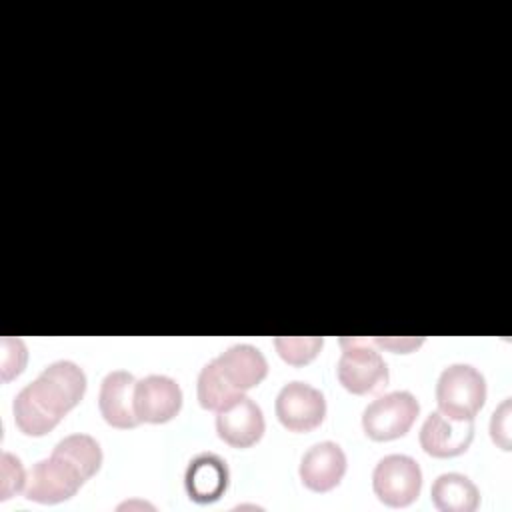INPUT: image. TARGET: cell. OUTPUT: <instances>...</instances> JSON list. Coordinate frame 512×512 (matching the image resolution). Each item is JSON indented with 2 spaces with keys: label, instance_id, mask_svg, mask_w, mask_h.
<instances>
[{
  "label": "cell",
  "instance_id": "1",
  "mask_svg": "<svg viewBox=\"0 0 512 512\" xmlns=\"http://www.w3.org/2000/svg\"><path fill=\"white\" fill-rule=\"evenodd\" d=\"M84 392V370L70 360H56L16 394L14 424L26 436H44L82 400Z\"/></svg>",
  "mask_w": 512,
  "mask_h": 512
},
{
  "label": "cell",
  "instance_id": "2",
  "mask_svg": "<svg viewBox=\"0 0 512 512\" xmlns=\"http://www.w3.org/2000/svg\"><path fill=\"white\" fill-rule=\"evenodd\" d=\"M86 480H90L86 472L68 454L54 448L48 458L32 466L24 496L40 504H58L72 498Z\"/></svg>",
  "mask_w": 512,
  "mask_h": 512
},
{
  "label": "cell",
  "instance_id": "3",
  "mask_svg": "<svg viewBox=\"0 0 512 512\" xmlns=\"http://www.w3.org/2000/svg\"><path fill=\"white\" fill-rule=\"evenodd\" d=\"M486 402V380L470 364L446 366L436 382V404L454 420H474Z\"/></svg>",
  "mask_w": 512,
  "mask_h": 512
},
{
  "label": "cell",
  "instance_id": "4",
  "mask_svg": "<svg viewBox=\"0 0 512 512\" xmlns=\"http://www.w3.org/2000/svg\"><path fill=\"white\" fill-rule=\"evenodd\" d=\"M342 354L336 364L338 382L352 394L364 396L388 384V366L370 340L342 338Z\"/></svg>",
  "mask_w": 512,
  "mask_h": 512
},
{
  "label": "cell",
  "instance_id": "5",
  "mask_svg": "<svg viewBox=\"0 0 512 512\" xmlns=\"http://www.w3.org/2000/svg\"><path fill=\"white\" fill-rule=\"evenodd\" d=\"M418 412V400L406 390L378 396L362 412L364 434L374 442L402 438L412 428Z\"/></svg>",
  "mask_w": 512,
  "mask_h": 512
},
{
  "label": "cell",
  "instance_id": "6",
  "mask_svg": "<svg viewBox=\"0 0 512 512\" xmlns=\"http://www.w3.org/2000/svg\"><path fill=\"white\" fill-rule=\"evenodd\" d=\"M420 464L406 454H388L378 460L372 472V490L390 508H404L420 496Z\"/></svg>",
  "mask_w": 512,
  "mask_h": 512
},
{
  "label": "cell",
  "instance_id": "7",
  "mask_svg": "<svg viewBox=\"0 0 512 512\" xmlns=\"http://www.w3.org/2000/svg\"><path fill=\"white\" fill-rule=\"evenodd\" d=\"M280 424L290 432H312L326 416L324 394L300 380L288 382L280 388L274 404Z\"/></svg>",
  "mask_w": 512,
  "mask_h": 512
},
{
  "label": "cell",
  "instance_id": "8",
  "mask_svg": "<svg viewBox=\"0 0 512 512\" xmlns=\"http://www.w3.org/2000/svg\"><path fill=\"white\" fill-rule=\"evenodd\" d=\"M266 430L262 408L244 392L216 412V432L232 448L254 446Z\"/></svg>",
  "mask_w": 512,
  "mask_h": 512
},
{
  "label": "cell",
  "instance_id": "9",
  "mask_svg": "<svg viewBox=\"0 0 512 512\" xmlns=\"http://www.w3.org/2000/svg\"><path fill=\"white\" fill-rule=\"evenodd\" d=\"M182 408V390L170 376L150 374L136 380L134 410L140 422H170Z\"/></svg>",
  "mask_w": 512,
  "mask_h": 512
},
{
  "label": "cell",
  "instance_id": "10",
  "mask_svg": "<svg viewBox=\"0 0 512 512\" xmlns=\"http://www.w3.org/2000/svg\"><path fill=\"white\" fill-rule=\"evenodd\" d=\"M474 438V420H454L440 410L430 412L420 428V446L432 458H454L468 450Z\"/></svg>",
  "mask_w": 512,
  "mask_h": 512
},
{
  "label": "cell",
  "instance_id": "11",
  "mask_svg": "<svg viewBox=\"0 0 512 512\" xmlns=\"http://www.w3.org/2000/svg\"><path fill=\"white\" fill-rule=\"evenodd\" d=\"M300 480L312 492L334 490L346 474V454L336 442H316L300 460Z\"/></svg>",
  "mask_w": 512,
  "mask_h": 512
},
{
  "label": "cell",
  "instance_id": "12",
  "mask_svg": "<svg viewBox=\"0 0 512 512\" xmlns=\"http://www.w3.org/2000/svg\"><path fill=\"white\" fill-rule=\"evenodd\" d=\"M136 378L128 370H112L104 376L98 394V408L102 418L112 428H136L140 424L134 410Z\"/></svg>",
  "mask_w": 512,
  "mask_h": 512
},
{
  "label": "cell",
  "instance_id": "13",
  "mask_svg": "<svg viewBox=\"0 0 512 512\" xmlns=\"http://www.w3.org/2000/svg\"><path fill=\"white\" fill-rule=\"evenodd\" d=\"M214 362L224 382L238 394L256 388L268 374L264 354L252 344H234L218 354Z\"/></svg>",
  "mask_w": 512,
  "mask_h": 512
},
{
  "label": "cell",
  "instance_id": "14",
  "mask_svg": "<svg viewBox=\"0 0 512 512\" xmlns=\"http://www.w3.org/2000/svg\"><path fill=\"white\" fill-rule=\"evenodd\" d=\"M228 480L230 472L226 462L214 452H202L190 460L184 474V488L190 500L210 504L224 496Z\"/></svg>",
  "mask_w": 512,
  "mask_h": 512
},
{
  "label": "cell",
  "instance_id": "15",
  "mask_svg": "<svg viewBox=\"0 0 512 512\" xmlns=\"http://www.w3.org/2000/svg\"><path fill=\"white\" fill-rule=\"evenodd\" d=\"M430 498L440 512H474L480 504V490L468 476L444 472L432 482Z\"/></svg>",
  "mask_w": 512,
  "mask_h": 512
},
{
  "label": "cell",
  "instance_id": "16",
  "mask_svg": "<svg viewBox=\"0 0 512 512\" xmlns=\"http://www.w3.org/2000/svg\"><path fill=\"white\" fill-rule=\"evenodd\" d=\"M196 394H198V402L204 410H212L218 412L222 406H226L234 396H238V392H234L224 378L220 376L216 362L210 360L198 374V384H196ZM242 394V392H240Z\"/></svg>",
  "mask_w": 512,
  "mask_h": 512
},
{
  "label": "cell",
  "instance_id": "17",
  "mask_svg": "<svg viewBox=\"0 0 512 512\" xmlns=\"http://www.w3.org/2000/svg\"><path fill=\"white\" fill-rule=\"evenodd\" d=\"M322 344L324 340L320 336H276L274 338V348L278 356L292 366H304L312 362L318 356Z\"/></svg>",
  "mask_w": 512,
  "mask_h": 512
},
{
  "label": "cell",
  "instance_id": "18",
  "mask_svg": "<svg viewBox=\"0 0 512 512\" xmlns=\"http://www.w3.org/2000/svg\"><path fill=\"white\" fill-rule=\"evenodd\" d=\"M26 470L10 452H2L0 456V500H8L12 494L20 492L26 486Z\"/></svg>",
  "mask_w": 512,
  "mask_h": 512
},
{
  "label": "cell",
  "instance_id": "19",
  "mask_svg": "<svg viewBox=\"0 0 512 512\" xmlns=\"http://www.w3.org/2000/svg\"><path fill=\"white\" fill-rule=\"evenodd\" d=\"M28 360L26 344L20 338L2 336L0 340V364H2V380H10L22 374Z\"/></svg>",
  "mask_w": 512,
  "mask_h": 512
},
{
  "label": "cell",
  "instance_id": "20",
  "mask_svg": "<svg viewBox=\"0 0 512 512\" xmlns=\"http://www.w3.org/2000/svg\"><path fill=\"white\" fill-rule=\"evenodd\" d=\"M490 436L502 450H510V398H506L490 418Z\"/></svg>",
  "mask_w": 512,
  "mask_h": 512
},
{
  "label": "cell",
  "instance_id": "21",
  "mask_svg": "<svg viewBox=\"0 0 512 512\" xmlns=\"http://www.w3.org/2000/svg\"><path fill=\"white\" fill-rule=\"evenodd\" d=\"M370 342L384 346L392 352H410L412 348H418L424 340L422 338H374Z\"/></svg>",
  "mask_w": 512,
  "mask_h": 512
}]
</instances>
